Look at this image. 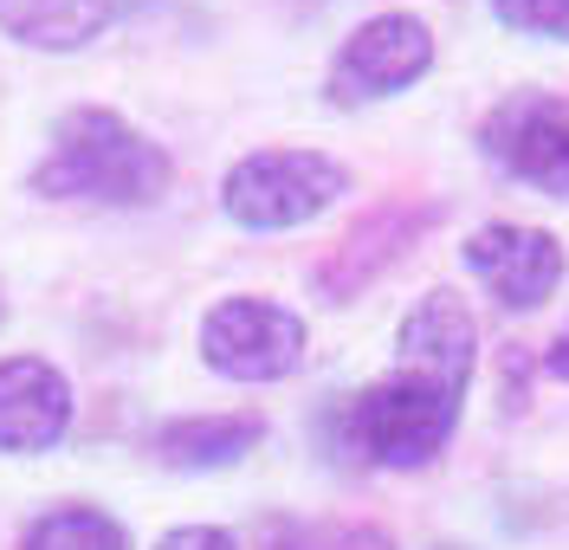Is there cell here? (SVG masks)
Segmentation results:
<instances>
[{
	"mask_svg": "<svg viewBox=\"0 0 569 550\" xmlns=\"http://www.w3.org/2000/svg\"><path fill=\"white\" fill-rule=\"evenodd\" d=\"M472 396V369L421 363V357H395L376 382H362L350 396H330L318 421V440L337 467L356 473H421L433 467L466 421Z\"/></svg>",
	"mask_w": 569,
	"mask_h": 550,
	"instance_id": "6da1fadb",
	"label": "cell"
},
{
	"mask_svg": "<svg viewBox=\"0 0 569 550\" xmlns=\"http://www.w3.org/2000/svg\"><path fill=\"white\" fill-rule=\"evenodd\" d=\"M169 188H176V156L110 104L59 110L39 162L27 169V194L84 208H156Z\"/></svg>",
	"mask_w": 569,
	"mask_h": 550,
	"instance_id": "7a4b0ae2",
	"label": "cell"
},
{
	"mask_svg": "<svg viewBox=\"0 0 569 550\" xmlns=\"http://www.w3.org/2000/svg\"><path fill=\"white\" fill-rule=\"evenodd\" d=\"M350 188L356 176L343 156L272 143V149H247V156H233L220 169L213 208L240 233H298V227H318Z\"/></svg>",
	"mask_w": 569,
	"mask_h": 550,
	"instance_id": "3957f363",
	"label": "cell"
},
{
	"mask_svg": "<svg viewBox=\"0 0 569 550\" xmlns=\"http://www.w3.org/2000/svg\"><path fill=\"white\" fill-rule=\"evenodd\" d=\"M194 357H201L208 376L233 382V389H272V382H291L305 369V357H311V324L284 298L227 292L201 311Z\"/></svg>",
	"mask_w": 569,
	"mask_h": 550,
	"instance_id": "277c9868",
	"label": "cell"
},
{
	"mask_svg": "<svg viewBox=\"0 0 569 550\" xmlns=\"http://www.w3.org/2000/svg\"><path fill=\"white\" fill-rule=\"evenodd\" d=\"M440 66V39L421 13L408 7H382L369 20H356L350 33L337 39L330 66H323V104L330 110H369L395 104L415 84H427V72Z\"/></svg>",
	"mask_w": 569,
	"mask_h": 550,
	"instance_id": "5b68a950",
	"label": "cell"
},
{
	"mask_svg": "<svg viewBox=\"0 0 569 550\" xmlns=\"http://www.w3.org/2000/svg\"><path fill=\"white\" fill-rule=\"evenodd\" d=\"M479 156L505 182L543 201H569V98L563 91H505L479 117Z\"/></svg>",
	"mask_w": 569,
	"mask_h": 550,
	"instance_id": "8992f818",
	"label": "cell"
},
{
	"mask_svg": "<svg viewBox=\"0 0 569 550\" xmlns=\"http://www.w3.org/2000/svg\"><path fill=\"white\" fill-rule=\"evenodd\" d=\"M460 266L498 311L518 318V311H543V304L557 298V286H563V272H569V253L550 227H531V220H486V227L466 233Z\"/></svg>",
	"mask_w": 569,
	"mask_h": 550,
	"instance_id": "52a82bcc",
	"label": "cell"
},
{
	"mask_svg": "<svg viewBox=\"0 0 569 550\" xmlns=\"http://www.w3.org/2000/svg\"><path fill=\"white\" fill-rule=\"evenodd\" d=\"M78 428V389L52 357H0V460H46Z\"/></svg>",
	"mask_w": 569,
	"mask_h": 550,
	"instance_id": "ba28073f",
	"label": "cell"
},
{
	"mask_svg": "<svg viewBox=\"0 0 569 550\" xmlns=\"http://www.w3.org/2000/svg\"><path fill=\"white\" fill-rule=\"evenodd\" d=\"M440 214H447L440 201H382V208H369V214L323 253L318 272H311L318 298L323 304H350V298L362 292V286H376V279H382V272H389L395 259L408 253Z\"/></svg>",
	"mask_w": 569,
	"mask_h": 550,
	"instance_id": "9c48e42d",
	"label": "cell"
},
{
	"mask_svg": "<svg viewBox=\"0 0 569 550\" xmlns=\"http://www.w3.org/2000/svg\"><path fill=\"white\" fill-rule=\"evenodd\" d=\"M266 414L259 408H208V414H169L162 428H149V460L162 473L201 479V473H233L266 447Z\"/></svg>",
	"mask_w": 569,
	"mask_h": 550,
	"instance_id": "30bf717a",
	"label": "cell"
},
{
	"mask_svg": "<svg viewBox=\"0 0 569 550\" xmlns=\"http://www.w3.org/2000/svg\"><path fill=\"white\" fill-rule=\"evenodd\" d=\"M117 20H123V0H0V39L39 59L91 52Z\"/></svg>",
	"mask_w": 569,
	"mask_h": 550,
	"instance_id": "8fae6325",
	"label": "cell"
},
{
	"mask_svg": "<svg viewBox=\"0 0 569 550\" xmlns=\"http://www.w3.org/2000/svg\"><path fill=\"white\" fill-rule=\"evenodd\" d=\"M13 550H137L130 544V524L91 499H59V506H39Z\"/></svg>",
	"mask_w": 569,
	"mask_h": 550,
	"instance_id": "7c38bea8",
	"label": "cell"
},
{
	"mask_svg": "<svg viewBox=\"0 0 569 550\" xmlns=\"http://www.w3.org/2000/svg\"><path fill=\"white\" fill-rule=\"evenodd\" d=\"M252 550H401L376 518H266Z\"/></svg>",
	"mask_w": 569,
	"mask_h": 550,
	"instance_id": "4fadbf2b",
	"label": "cell"
},
{
	"mask_svg": "<svg viewBox=\"0 0 569 550\" xmlns=\"http://www.w3.org/2000/svg\"><path fill=\"white\" fill-rule=\"evenodd\" d=\"M492 20L518 39H569V0H486Z\"/></svg>",
	"mask_w": 569,
	"mask_h": 550,
	"instance_id": "5bb4252c",
	"label": "cell"
},
{
	"mask_svg": "<svg viewBox=\"0 0 569 550\" xmlns=\"http://www.w3.org/2000/svg\"><path fill=\"white\" fill-rule=\"evenodd\" d=\"M149 550H247V544H240V531H233V524L188 518V524H169V531H156V544H149Z\"/></svg>",
	"mask_w": 569,
	"mask_h": 550,
	"instance_id": "9a60e30c",
	"label": "cell"
},
{
	"mask_svg": "<svg viewBox=\"0 0 569 550\" xmlns=\"http://www.w3.org/2000/svg\"><path fill=\"white\" fill-rule=\"evenodd\" d=\"M537 369H543L550 382H569V324L557 330L550 343H543V357H537Z\"/></svg>",
	"mask_w": 569,
	"mask_h": 550,
	"instance_id": "2e32d148",
	"label": "cell"
},
{
	"mask_svg": "<svg viewBox=\"0 0 569 550\" xmlns=\"http://www.w3.org/2000/svg\"><path fill=\"white\" fill-rule=\"evenodd\" d=\"M0 318H7V311H0Z\"/></svg>",
	"mask_w": 569,
	"mask_h": 550,
	"instance_id": "e0dca14e",
	"label": "cell"
},
{
	"mask_svg": "<svg viewBox=\"0 0 569 550\" xmlns=\"http://www.w3.org/2000/svg\"><path fill=\"white\" fill-rule=\"evenodd\" d=\"M563 46H569V39H563Z\"/></svg>",
	"mask_w": 569,
	"mask_h": 550,
	"instance_id": "ac0fdd59",
	"label": "cell"
}]
</instances>
